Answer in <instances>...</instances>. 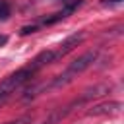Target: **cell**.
<instances>
[{"instance_id": "1", "label": "cell", "mask_w": 124, "mask_h": 124, "mask_svg": "<svg viewBox=\"0 0 124 124\" xmlns=\"http://www.w3.org/2000/svg\"><path fill=\"white\" fill-rule=\"evenodd\" d=\"M97 60V52L95 50H87V52H83L81 56H78L70 66H68V70L64 72V74H60V76H56V79L52 81V85L54 87H62V85H68L78 74H81V72H85L93 62Z\"/></svg>"}, {"instance_id": "2", "label": "cell", "mask_w": 124, "mask_h": 124, "mask_svg": "<svg viewBox=\"0 0 124 124\" xmlns=\"http://www.w3.org/2000/svg\"><path fill=\"white\" fill-rule=\"evenodd\" d=\"M35 72H37V70L29 64V66H23V68H19L17 72L10 74L8 78H4L2 83H0V105H2L17 87H21L25 81H29V79L35 76Z\"/></svg>"}, {"instance_id": "3", "label": "cell", "mask_w": 124, "mask_h": 124, "mask_svg": "<svg viewBox=\"0 0 124 124\" xmlns=\"http://www.w3.org/2000/svg\"><path fill=\"white\" fill-rule=\"evenodd\" d=\"M85 39V33H74V35H70V37H66L62 43H60V46L54 50V54H56V60L58 58H62V56H66L68 52H72L81 41Z\"/></svg>"}, {"instance_id": "4", "label": "cell", "mask_w": 124, "mask_h": 124, "mask_svg": "<svg viewBox=\"0 0 124 124\" xmlns=\"http://www.w3.org/2000/svg\"><path fill=\"white\" fill-rule=\"evenodd\" d=\"M122 108V103L118 101H112V103H103V105H97L93 107L87 114L89 116H99V114H112V112H118Z\"/></svg>"}, {"instance_id": "5", "label": "cell", "mask_w": 124, "mask_h": 124, "mask_svg": "<svg viewBox=\"0 0 124 124\" xmlns=\"http://www.w3.org/2000/svg\"><path fill=\"white\" fill-rule=\"evenodd\" d=\"M54 60H56L54 50H43V52H39V54L31 60V66H33L35 70H39V68H43V66H46V64H52Z\"/></svg>"}, {"instance_id": "6", "label": "cell", "mask_w": 124, "mask_h": 124, "mask_svg": "<svg viewBox=\"0 0 124 124\" xmlns=\"http://www.w3.org/2000/svg\"><path fill=\"white\" fill-rule=\"evenodd\" d=\"M12 14V8H10V2L8 0H0V21H6Z\"/></svg>"}, {"instance_id": "7", "label": "cell", "mask_w": 124, "mask_h": 124, "mask_svg": "<svg viewBox=\"0 0 124 124\" xmlns=\"http://www.w3.org/2000/svg\"><path fill=\"white\" fill-rule=\"evenodd\" d=\"M37 29H39V25H25V27H21L19 33H21V35H29V33H35Z\"/></svg>"}, {"instance_id": "8", "label": "cell", "mask_w": 124, "mask_h": 124, "mask_svg": "<svg viewBox=\"0 0 124 124\" xmlns=\"http://www.w3.org/2000/svg\"><path fill=\"white\" fill-rule=\"evenodd\" d=\"M6 43H8V37L6 35H0V46H4Z\"/></svg>"}, {"instance_id": "9", "label": "cell", "mask_w": 124, "mask_h": 124, "mask_svg": "<svg viewBox=\"0 0 124 124\" xmlns=\"http://www.w3.org/2000/svg\"><path fill=\"white\" fill-rule=\"evenodd\" d=\"M122 0H103V4H120Z\"/></svg>"}]
</instances>
